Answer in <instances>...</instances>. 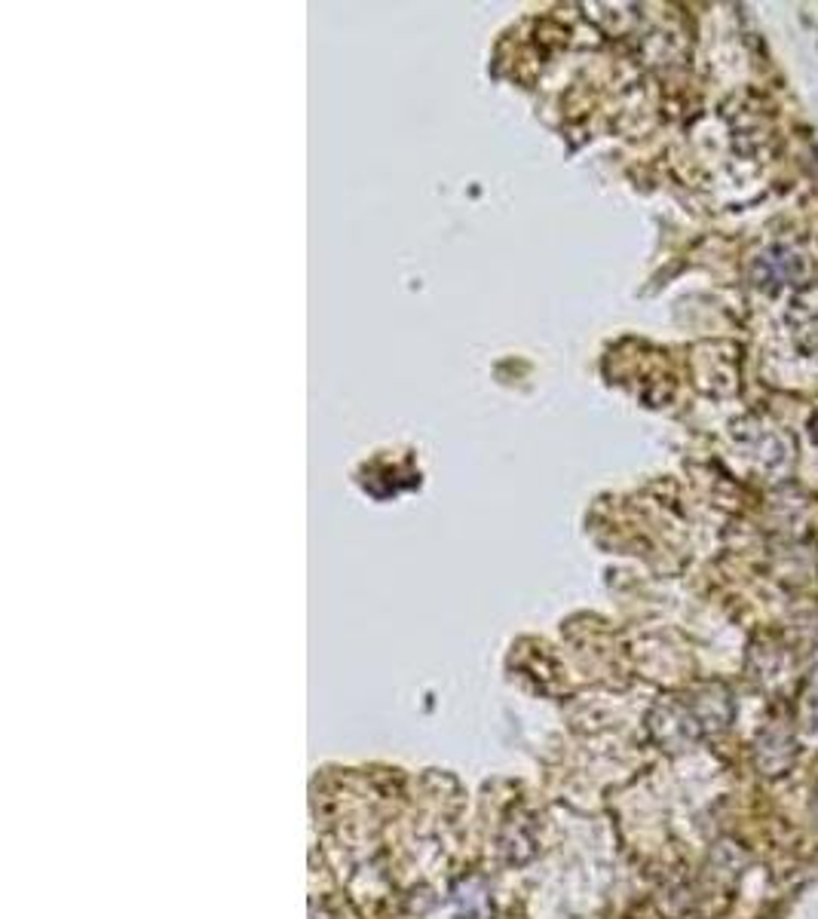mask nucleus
I'll return each mask as SVG.
<instances>
[{
    "instance_id": "f257e3e1",
    "label": "nucleus",
    "mask_w": 818,
    "mask_h": 919,
    "mask_svg": "<svg viewBox=\"0 0 818 919\" xmlns=\"http://www.w3.org/2000/svg\"><path fill=\"white\" fill-rule=\"evenodd\" d=\"M806 264L797 252H791L788 246H775L770 252H763L754 264V285L760 292H775L779 285L804 280Z\"/></svg>"
},
{
    "instance_id": "f03ea898",
    "label": "nucleus",
    "mask_w": 818,
    "mask_h": 919,
    "mask_svg": "<svg viewBox=\"0 0 818 919\" xmlns=\"http://www.w3.org/2000/svg\"><path fill=\"white\" fill-rule=\"evenodd\" d=\"M809 435H813V442L818 445V411L813 415V420H809Z\"/></svg>"
}]
</instances>
